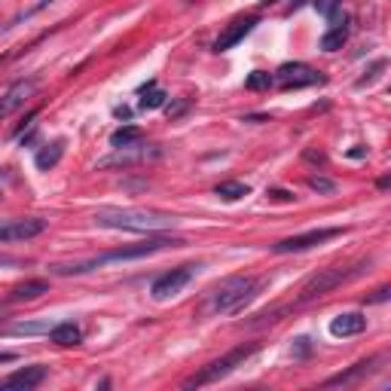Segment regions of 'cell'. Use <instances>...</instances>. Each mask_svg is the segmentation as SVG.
Masks as SVG:
<instances>
[{
    "instance_id": "5b68a950",
    "label": "cell",
    "mask_w": 391,
    "mask_h": 391,
    "mask_svg": "<svg viewBox=\"0 0 391 391\" xmlns=\"http://www.w3.org/2000/svg\"><path fill=\"white\" fill-rule=\"evenodd\" d=\"M367 263H355V266H330V269H318L312 278H306V284L300 287V303L318 300V296L330 294L333 287L346 284L349 278H355Z\"/></svg>"
},
{
    "instance_id": "3957f363",
    "label": "cell",
    "mask_w": 391,
    "mask_h": 391,
    "mask_svg": "<svg viewBox=\"0 0 391 391\" xmlns=\"http://www.w3.org/2000/svg\"><path fill=\"white\" fill-rule=\"evenodd\" d=\"M257 291H260V282L254 275L227 278V282H220L208 294V306H205V312H211V315H236V312L245 309L251 300H254Z\"/></svg>"
},
{
    "instance_id": "52a82bcc",
    "label": "cell",
    "mask_w": 391,
    "mask_h": 391,
    "mask_svg": "<svg viewBox=\"0 0 391 391\" xmlns=\"http://www.w3.org/2000/svg\"><path fill=\"white\" fill-rule=\"evenodd\" d=\"M342 236L339 227H321V229H309V232H300V236H291V239H282L275 241L272 251L275 254H300V251H309V248H318L324 241Z\"/></svg>"
},
{
    "instance_id": "7402d4cb",
    "label": "cell",
    "mask_w": 391,
    "mask_h": 391,
    "mask_svg": "<svg viewBox=\"0 0 391 391\" xmlns=\"http://www.w3.org/2000/svg\"><path fill=\"white\" fill-rule=\"evenodd\" d=\"M144 138V132L138 126H123L110 135V147H128V144H138Z\"/></svg>"
},
{
    "instance_id": "6da1fadb",
    "label": "cell",
    "mask_w": 391,
    "mask_h": 391,
    "mask_svg": "<svg viewBox=\"0 0 391 391\" xmlns=\"http://www.w3.org/2000/svg\"><path fill=\"white\" fill-rule=\"evenodd\" d=\"M92 220L104 229H126V232H147L156 236L162 229L178 227V217L160 208H98Z\"/></svg>"
},
{
    "instance_id": "ba28073f",
    "label": "cell",
    "mask_w": 391,
    "mask_h": 391,
    "mask_svg": "<svg viewBox=\"0 0 391 391\" xmlns=\"http://www.w3.org/2000/svg\"><path fill=\"white\" fill-rule=\"evenodd\" d=\"M272 77H275V83L282 89H306V86H315V83H324V73L309 68V64H303V61L282 64Z\"/></svg>"
},
{
    "instance_id": "83f0119b",
    "label": "cell",
    "mask_w": 391,
    "mask_h": 391,
    "mask_svg": "<svg viewBox=\"0 0 391 391\" xmlns=\"http://www.w3.org/2000/svg\"><path fill=\"white\" fill-rule=\"evenodd\" d=\"M339 6H342V0H315V9H318L321 16H327V18L337 16Z\"/></svg>"
},
{
    "instance_id": "7a4b0ae2",
    "label": "cell",
    "mask_w": 391,
    "mask_h": 391,
    "mask_svg": "<svg viewBox=\"0 0 391 391\" xmlns=\"http://www.w3.org/2000/svg\"><path fill=\"white\" fill-rule=\"evenodd\" d=\"M184 245L181 239H169V236H150L147 241H138V245H128V248H116V251H107V254H98V257H89V260H77V263H59L52 266L55 275H83V272H92L98 266H107V263H126V260H144L156 254V251H165V248H178Z\"/></svg>"
},
{
    "instance_id": "44dd1931",
    "label": "cell",
    "mask_w": 391,
    "mask_h": 391,
    "mask_svg": "<svg viewBox=\"0 0 391 391\" xmlns=\"http://www.w3.org/2000/svg\"><path fill=\"white\" fill-rule=\"evenodd\" d=\"M376 361H379V358H370V361H358V364L351 367V370H346V373H339V376H330V379H327V383H324V385H349L351 379H358V376L370 373V367H373Z\"/></svg>"
},
{
    "instance_id": "ffe728a7",
    "label": "cell",
    "mask_w": 391,
    "mask_h": 391,
    "mask_svg": "<svg viewBox=\"0 0 391 391\" xmlns=\"http://www.w3.org/2000/svg\"><path fill=\"white\" fill-rule=\"evenodd\" d=\"M165 98H169V95H165L160 86H156V80H150L141 89V101H138V107H141V110H156V107L165 104Z\"/></svg>"
},
{
    "instance_id": "e0dca14e",
    "label": "cell",
    "mask_w": 391,
    "mask_h": 391,
    "mask_svg": "<svg viewBox=\"0 0 391 391\" xmlns=\"http://www.w3.org/2000/svg\"><path fill=\"white\" fill-rule=\"evenodd\" d=\"M46 291H49V284H46L43 278H31V282H25V284H16L13 291H9V300H13V303L37 300V296H43Z\"/></svg>"
},
{
    "instance_id": "d6986e66",
    "label": "cell",
    "mask_w": 391,
    "mask_h": 391,
    "mask_svg": "<svg viewBox=\"0 0 391 391\" xmlns=\"http://www.w3.org/2000/svg\"><path fill=\"white\" fill-rule=\"evenodd\" d=\"M251 193L248 184H241V181H223L214 187V196L223 202H239V199H245V196Z\"/></svg>"
},
{
    "instance_id": "2e32d148",
    "label": "cell",
    "mask_w": 391,
    "mask_h": 391,
    "mask_svg": "<svg viewBox=\"0 0 391 391\" xmlns=\"http://www.w3.org/2000/svg\"><path fill=\"white\" fill-rule=\"evenodd\" d=\"M49 339L55 342V346H80V342H83V327H80V324H73V321H59V324H52Z\"/></svg>"
},
{
    "instance_id": "5bb4252c",
    "label": "cell",
    "mask_w": 391,
    "mask_h": 391,
    "mask_svg": "<svg viewBox=\"0 0 391 391\" xmlns=\"http://www.w3.org/2000/svg\"><path fill=\"white\" fill-rule=\"evenodd\" d=\"M349 31H351V22H349V16H333L330 18V28L321 34V49L324 52H337L342 49V43L349 40Z\"/></svg>"
},
{
    "instance_id": "836d02e7",
    "label": "cell",
    "mask_w": 391,
    "mask_h": 391,
    "mask_svg": "<svg viewBox=\"0 0 391 391\" xmlns=\"http://www.w3.org/2000/svg\"><path fill=\"white\" fill-rule=\"evenodd\" d=\"M0 61H4V55H0Z\"/></svg>"
},
{
    "instance_id": "d4e9b609",
    "label": "cell",
    "mask_w": 391,
    "mask_h": 391,
    "mask_svg": "<svg viewBox=\"0 0 391 391\" xmlns=\"http://www.w3.org/2000/svg\"><path fill=\"white\" fill-rule=\"evenodd\" d=\"M385 68H388V61H385V59H379V61H373V64H370V71H367V73H364V77H361V80L355 83V86H358V89H364V86H370V83H373V80H376V77H379V73H383Z\"/></svg>"
},
{
    "instance_id": "cb8c5ba5",
    "label": "cell",
    "mask_w": 391,
    "mask_h": 391,
    "mask_svg": "<svg viewBox=\"0 0 391 391\" xmlns=\"http://www.w3.org/2000/svg\"><path fill=\"white\" fill-rule=\"evenodd\" d=\"M272 83H275L272 73H266V71H254V73H251V77L245 80V86H248L251 92H263V89L272 86Z\"/></svg>"
},
{
    "instance_id": "4dcf8cb0",
    "label": "cell",
    "mask_w": 391,
    "mask_h": 391,
    "mask_svg": "<svg viewBox=\"0 0 391 391\" xmlns=\"http://www.w3.org/2000/svg\"><path fill=\"white\" fill-rule=\"evenodd\" d=\"M388 294H391V291H388V287H379V291H376L373 296H370V300H367V303H385V300H388Z\"/></svg>"
},
{
    "instance_id": "e575fe53",
    "label": "cell",
    "mask_w": 391,
    "mask_h": 391,
    "mask_svg": "<svg viewBox=\"0 0 391 391\" xmlns=\"http://www.w3.org/2000/svg\"><path fill=\"white\" fill-rule=\"evenodd\" d=\"M0 196H4V193H0Z\"/></svg>"
},
{
    "instance_id": "1f68e13d",
    "label": "cell",
    "mask_w": 391,
    "mask_h": 391,
    "mask_svg": "<svg viewBox=\"0 0 391 391\" xmlns=\"http://www.w3.org/2000/svg\"><path fill=\"white\" fill-rule=\"evenodd\" d=\"M296 355H309V339H306V337H300V339H296Z\"/></svg>"
},
{
    "instance_id": "9c48e42d",
    "label": "cell",
    "mask_w": 391,
    "mask_h": 391,
    "mask_svg": "<svg viewBox=\"0 0 391 391\" xmlns=\"http://www.w3.org/2000/svg\"><path fill=\"white\" fill-rule=\"evenodd\" d=\"M193 275H196V266H178V269H172V272H165L160 275L156 282L150 284V294H153V300H169V296L174 294H181L184 287H187L193 282Z\"/></svg>"
},
{
    "instance_id": "277c9868",
    "label": "cell",
    "mask_w": 391,
    "mask_h": 391,
    "mask_svg": "<svg viewBox=\"0 0 391 391\" xmlns=\"http://www.w3.org/2000/svg\"><path fill=\"white\" fill-rule=\"evenodd\" d=\"M260 346L257 342H248V346H236L232 351H227L223 358H217V361H211V364H205L199 373L196 376H190L187 383H184V388H202V385H211V383H217V379H223V376H229L236 367H241L245 361L254 355Z\"/></svg>"
},
{
    "instance_id": "484cf974",
    "label": "cell",
    "mask_w": 391,
    "mask_h": 391,
    "mask_svg": "<svg viewBox=\"0 0 391 391\" xmlns=\"http://www.w3.org/2000/svg\"><path fill=\"white\" fill-rule=\"evenodd\" d=\"M52 4H55V0H37L34 6H28L25 13H18V16L13 18V22H9V28H13V25H22L25 18H31V16H37V13H43V9H46V6H52Z\"/></svg>"
},
{
    "instance_id": "f1b7e54d",
    "label": "cell",
    "mask_w": 391,
    "mask_h": 391,
    "mask_svg": "<svg viewBox=\"0 0 391 391\" xmlns=\"http://www.w3.org/2000/svg\"><path fill=\"white\" fill-rule=\"evenodd\" d=\"M187 107H190V101H187V98L178 101V104H169V116H172V119H178L181 114H187Z\"/></svg>"
},
{
    "instance_id": "d6a6232c",
    "label": "cell",
    "mask_w": 391,
    "mask_h": 391,
    "mask_svg": "<svg viewBox=\"0 0 391 391\" xmlns=\"http://www.w3.org/2000/svg\"><path fill=\"white\" fill-rule=\"evenodd\" d=\"M13 361H18L16 351H0V364H13Z\"/></svg>"
},
{
    "instance_id": "30bf717a",
    "label": "cell",
    "mask_w": 391,
    "mask_h": 391,
    "mask_svg": "<svg viewBox=\"0 0 391 391\" xmlns=\"http://www.w3.org/2000/svg\"><path fill=\"white\" fill-rule=\"evenodd\" d=\"M34 92H37V80L34 77L16 80L13 86H9L4 95H0V119H6V116H13L16 110H22L28 101L34 98Z\"/></svg>"
},
{
    "instance_id": "603a6c76",
    "label": "cell",
    "mask_w": 391,
    "mask_h": 391,
    "mask_svg": "<svg viewBox=\"0 0 391 391\" xmlns=\"http://www.w3.org/2000/svg\"><path fill=\"white\" fill-rule=\"evenodd\" d=\"M55 321H22V324H13L6 333H25V337H40V333H46L49 337Z\"/></svg>"
},
{
    "instance_id": "9a60e30c",
    "label": "cell",
    "mask_w": 391,
    "mask_h": 391,
    "mask_svg": "<svg viewBox=\"0 0 391 391\" xmlns=\"http://www.w3.org/2000/svg\"><path fill=\"white\" fill-rule=\"evenodd\" d=\"M364 330H367V315H361V312H342L330 321L333 337H358Z\"/></svg>"
},
{
    "instance_id": "f546056e",
    "label": "cell",
    "mask_w": 391,
    "mask_h": 391,
    "mask_svg": "<svg viewBox=\"0 0 391 391\" xmlns=\"http://www.w3.org/2000/svg\"><path fill=\"white\" fill-rule=\"evenodd\" d=\"M266 196H272V199H278V202H291V199H294L291 190H269Z\"/></svg>"
},
{
    "instance_id": "8992f818",
    "label": "cell",
    "mask_w": 391,
    "mask_h": 391,
    "mask_svg": "<svg viewBox=\"0 0 391 391\" xmlns=\"http://www.w3.org/2000/svg\"><path fill=\"white\" fill-rule=\"evenodd\" d=\"M162 156V147L156 144H128V147H116L114 156H107V160L98 162V169H135V165H147L153 160H160Z\"/></svg>"
},
{
    "instance_id": "4fadbf2b",
    "label": "cell",
    "mask_w": 391,
    "mask_h": 391,
    "mask_svg": "<svg viewBox=\"0 0 391 391\" xmlns=\"http://www.w3.org/2000/svg\"><path fill=\"white\" fill-rule=\"evenodd\" d=\"M254 25H257V18L254 16H248V18H236L227 31H223L217 40H214V52H227V49H232V46H239L245 37L254 31Z\"/></svg>"
},
{
    "instance_id": "7c38bea8",
    "label": "cell",
    "mask_w": 391,
    "mask_h": 391,
    "mask_svg": "<svg viewBox=\"0 0 391 391\" xmlns=\"http://www.w3.org/2000/svg\"><path fill=\"white\" fill-rule=\"evenodd\" d=\"M46 379V367L34 364V367H22L16 373H9L6 379H0V391H31Z\"/></svg>"
},
{
    "instance_id": "8fae6325",
    "label": "cell",
    "mask_w": 391,
    "mask_h": 391,
    "mask_svg": "<svg viewBox=\"0 0 391 391\" xmlns=\"http://www.w3.org/2000/svg\"><path fill=\"white\" fill-rule=\"evenodd\" d=\"M46 229L43 217H18V220H6L0 223V245H9V241H28L34 236H40Z\"/></svg>"
},
{
    "instance_id": "ac0fdd59",
    "label": "cell",
    "mask_w": 391,
    "mask_h": 391,
    "mask_svg": "<svg viewBox=\"0 0 391 391\" xmlns=\"http://www.w3.org/2000/svg\"><path fill=\"white\" fill-rule=\"evenodd\" d=\"M61 156H64V141L59 138V141H52V144H46V150H40L37 153V169L40 172H49V169H55V165L61 162Z\"/></svg>"
},
{
    "instance_id": "4316f807",
    "label": "cell",
    "mask_w": 391,
    "mask_h": 391,
    "mask_svg": "<svg viewBox=\"0 0 391 391\" xmlns=\"http://www.w3.org/2000/svg\"><path fill=\"white\" fill-rule=\"evenodd\" d=\"M309 187H312L315 193H324V196H330L333 190H337V184H333V181H327V178H321V174H312V178H309Z\"/></svg>"
}]
</instances>
